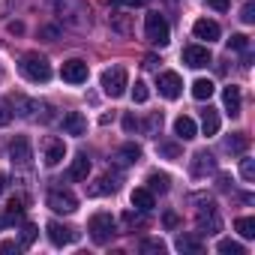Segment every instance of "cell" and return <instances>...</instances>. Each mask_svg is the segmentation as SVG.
Returning <instances> with one entry per match:
<instances>
[{
    "mask_svg": "<svg viewBox=\"0 0 255 255\" xmlns=\"http://www.w3.org/2000/svg\"><path fill=\"white\" fill-rule=\"evenodd\" d=\"M144 36H147V42H150V45H156V48H165V45L171 42V27H168L165 15H159V12H150V15L144 18Z\"/></svg>",
    "mask_w": 255,
    "mask_h": 255,
    "instance_id": "cell-1",
    "label": "cell"
},
{
    "mask_svg": "<svg viewBox=\"0 0 255 255\" xmlns=\"http://www.w3.org/2000/svg\"><path fill=\"white\" fill-rule=\"evenodd\" d=\"M18 69H21L24 78L36 81V84H45V81L51 78V63H48L42 54H24L21 63H18Z\"/></svg>",
    "mask_w": 255,
    "mask_h": 255,
    "instance_id": "cell-2",
    "label": "cell"
},
{
    "mask_svg": "<svg viewBox=\"0 0 255 255\" xmlns=\"http://www.w3.org/2000/svg\"><path fill=\"white\" fill-rule=\"evenodd\" d=\"M57 12H60V21H66L69 27H87L90 24V12L84 3H78V0H57Z\"/></svg>",
    "mask_w": 255,
    "mask_h": 255,
    "instance_id": "cell-3",
    "label": "cell"
},
{
    "mask_svg": "<svg viewBox=\"0 0 255 255\" xmlns=\"http://www.w3.org/2000/svg\"><path fill=\"white\" fill-rule=\"evenodd\" d=\"M195 201H198V231L201 234H216L222 228V219H219L216 204L210 198H204V195H198Z\"/></svg>",
    "mask_w": 255,
    "mask_h": 255,
    "instance_id": "cell-4",
    "label": "cell"
},
{
    "mask_svg": "<svg viewBox=\"0 0 255 255\" xmlns=\"http://www.w3.org/2000/svg\"><path fill=\"white\" fill-rule=\"evenodd\" d=\"M87 231H90V237H93V243H108L114 234H117V222H114V216L111 213H93L90 216V222H87Z\"/></svg>",
    "mask_w": 255,
    "mask_h": 255,
    "instance_id": "cell-5",
    "label": "cell"
},
{
    "mask_svg": "<svg viewBox=\"0 0 255 255\" xmlns=\"http://www.w3.org/2000/svg\"><path fill=\"white\" fill-rule=\"evenodd\" d=\"M126 87H129V75H126L123 66H111V69L102 72V90H105V96L117 99V96L126 93Z\"/></svg>",
    "mask_w": 255,
    "mask_h": 255,
    "instance_id": "cell-6",
    "label": "cell"
},
{
    "mask_svg": "<svg viewBox=\"0 0 255 255\" xmlns=\"http://www.w3.org/2000/svg\"><path fill=\"white\" fill-rule=\"evenodd\" d=\"M45 204L54 210V213H75L78 210V198L69 192V189H51Z\"/></svg>",
    "mask_w": 255,
    "mask_h": 255,
    "instance_id": "cell-7",
    "label": "cell"
},
{
    "mask_svg": "<svg viewBox=\"0 0 255 255\" xmlns=\"http://www.w3.org/2000/svg\"><path fill=\"white\" fill-rule=\"evenodd\" d=\"M45 231H48V240H51L54 246H69V243L78 240V231L69 228V225H63V222H48Z\"/></svg>",
    "mask_w": 255,
    "mask_h": 255,
    "instance_id": "cell-8",
    "label": "cell"
},
{
    "mask_svg": "<svg viewBox=\"0 0 255 255\" xmlns=\"http://www.w3.org/2000/svg\"><path fill=\"white\" fill-rule=\"evenodd\" d=\"M60 75H63V81H69V84H84V81H87V75H90V69H87V63H84V60L72 57V60H66V63H63Z\"/></svg>",
    "mask_w": 255,
    "mask_h": 255,
    "instance_id": "cell-9",
    "label": "cell"
},
{
    "mask_svg": "<svg viewBox=\"0 0 255 255\" xmlns=\"http://www.w3.org/2000/svg\"><path fill=\"white\" fill-rule=\"evenodd\" d=\"M9 159H12V165H18V168H27V165H30L33 150H30V141H27L24 135H18V138L9 144Z\"/></svg>",
    "mask_w": 255,
    "mask_h": 255,
    "instance_id": "cell-10",
    "label": "cell"
},
{
    "mask_svg": "<svg viewBox=\"0 0 255 255\" xmlns=\"http://www.w3.org/2000/svg\"><path fill=\"white\" fill-rule=\"evenodd\" d=\"M156 87H159V93H162L165 99H177V96L183 93V81H180L177 72H162V75L156 78Z\"/></svg>",
    "mask_w": 255,
    "mask_h": 255,
    "instance_id": "cell-11",
    "label": "cell"
},
{
    "mask_svg": "<svg viewBox=\"0 0 255 255\" xmlns=\"http://www.w3.org/2000/svg\"><path fill=\"white\" fill-rule=\"evenodd\" d=\"M210 60H213V57H210L207 45H186V48H183V63L192 66V69H204Z\"/></svg>",
    "mask_w": 255,
    "mask_h": 255,
    "instance_id": "cell-12",
    "label": "cell"
},
{
    "mask_svg": "<svg viewBox=\"0 0 255 255\" xmlns=\"http://www.w3.org/2000/svg\"><path fill=\"white\" fill-rule=\"evenodd\" d=\"M63 156H66V144H63L60 138L48 135V138H45V153H42L45 165H48V168H54V165H60V162H63Z\"/></svg>",
    "mask_w": 255,
    "mask_h": 255,
    "instance_id": "cell-13",
    "label": "cell"
},
{
    "mask_svg": "<svg viewBox=\"0 0 255 255\" xmlns=\"http://www.w3.org/2000/svg\"><path fill=\"white\" fill-rule=\"evenodd\" d=\"M189 171H192V177H204V174L216 171V159H213V153L198 150V153L192 156V162H189Z\"/></svg>",
    "mask_w": 255,
    "mask_h": 255,
    "instance_id": "cell-14",
    "label": "cell"
},
{
    "mask_svg": "<svg viewBox=\"0 0 255 255\" xmlns=\"http://www.w3.org/2000/svg\"><path fill=\"white\" fill-rule=\"evenodd\" d=\"M63 132L66 135H84L87 132V117L81 111H69L63 117Z\"/></svg>",
    "mask_w": 255,
    "mask_h": 255,
    "instance_id": "cell-15",
    "label": "cell"
},
{
    "mask_svg": "<svg viewBox=\"0 0 255 255\" xmlns=\"http://www.w3.org/2000/svg\"><path fill=\"white\" fill-rule=\"evenodd\" d=\"M192 33H195V39L216 42L222 30H219V24H216V21H210V18H198V21H195V27H192Z\"/></svg>",
    "mask_w": 255,
    "mask_h": 255,
    "instance_id": "cell-16",
    "label": "cell"
},
{
    "mask_svg": "<svg viewBox=\"0 0 255 255\" xmlns=\"http://www.w3.org/2000/svg\"><path fill=\"white\" fill-rule=\"evenodd\" d=\"M222 105H225V111H228L231 117H240V108H243V99H240V87L228 84V87L222 90Z\"/></svg>",
    "mask_w": 255,
    "mask_h": 255,
    "instance_id": "cell-17",
    "label": "cell"
},
{
    "mask_svg": "<svg viewBox=\"0 0 255 255\" xmlns=\"http://www.w3.org/2000/svg\"><path fill=\"white\" fill-rule=\"evenodd\" d=\"M177 249L183 255H201L204 252V240H201V234H180L177 237Z\"/></svg>",
    "mask_w": 255,
    "mask_h": 255,
    "instance_id": "cell-18",
    "label": "cell"
},
{
    "mask_svg": "<svg viewBox=\"0 0 255 255\" xmlns=\"http://www.w3.org/2000/svg\"><path fill=\"white\" fill-rule=\"evenodd\" d=\"M9 102L15 105V111H18L21 117H36V111L45 108L39 99H24V96H9Z\"/></svg>",
    "mask_w": 255,
    "mask_h": 255,
    "instance_id": "cell-19",
    "label": "cell"
},
{
    "mask_svg": "<svg viewBox=\"0 0 255 255\" xmlns=\"http://www.w3.org/2000/svg\"><path fill=\"white\" fill-rule=\"evenodd\" d=\"M195 132H198V129H195V120H192V117H183V114H180V117L174 120V135H177L180 141H192Z\"/></svg>",
    "mask_w": 255,
    "mask_h": 255,
    "instance_id": "cell-20",
    "label": "cell"
},
{
    "mask_svg": "<svg viewBox=\"0 0 255 255\" xmlns=\"http://www.w3.org/2000/svg\"><path fill=\"white\" fill-rule=\"evenodd\" d=\"M153 204H156V201H153V192H150L147 186H144V189H132V207H135L138 213H150Z\"/></svg>",
    "mask_w": 255,
    "mask_h": 255,
    "instance_id": "cell-21",
    "label": "cell"
},
{
    "mask_svg": "<svg viewBox=\"0 0 255 255\" xmlns=\"http://www.w3.org/2000/svg\"><path fill=\"white\" fill-rule=\"evenodd\" d=\"M87 174H90V159L84 153H78L69 165V180H87Z\"/></svg>",
    "mask_w": 255,
    "mask_h": 255,
    "instance_id": "cell-22",
    "label": "cell"
},
{
    "mask_svg": "<svg viewBox=\"0 0 255 255\" xmlns=\"http://www.w3.org/2000/svg\"><path fill=\"white\" fill-rule=\"evenodd\" d=\"M201 129H204L207 138L219 132V114H216V108H207V111L201 114Z\"/></svg>",
    "mask_w": 255,
    "mask_h": 255,
    "instance_id": "cell-23",
    "label": "cell"
},
{
    "mask_svg": "<svg viewBox=\"0 0 255 255\" xmlns=\"http://www.w3.org/2000/svg\"><path fill=\"white\" fill-rule=\"evenodd\" d=\"M246 147H249V135L246 132H234V135L225 138V150L228 153H246Z\"/></svg>",
    "mask_w": 255,
    "mask_h": 255,
    "instance_id": "cell-24",
    "label": "cell"
},
{
    "mask_svg": "<svg viewBox=\"0 0 255 255\" xmlns=\"http://www.w3.org/2000/svg\"><path fill=\"white\" fill-rule=\"evenodd\" d=\"M168 186H171L168 174H159V171H150V174H147V189H150V192L165 195V192H168Z\"/></svg>",
    "mask_w": 255,
    "mask_h": 255,
    "instance_id": "cell-25",
    "label": "cell"
},
{
    "mask_svg": "<svg viewBox=\"0 0 255 255\" xmlns=\"http://www.w3.org/2000/svg\"><path fill=\"white\" fill-rule=\"evenodd\" d=\"M117 159H120L123 165H132V162H138V159H141V147H138V144H132V141H129V144H123V147L117 150Z\"/></svg>",
    "mask_w": 255,
    "mask_h": 255,
    "instance_id": "cell-26",
    "label": "cell"
},
{
    "mask_svg": "<svg viewBox=\"0 0 255 255\" xmlns=\"http://www.w3.org/2000/svg\"><path fill=\"white\" fill-rule=\"evenodd\" d=\"M192 96L201 99V102L210 99V96H213V81H210V78H198V81L192 84Z\"/></svg>",
    "mask_w": 255,
    "mask_h": 255,
    "instance_id": "cell-27",
    "label": "cell"
},
{
    "mask_svg": "<svg viewBox=\"0 0 255 255\" xmlns=\"http://www.w3.org/2000/svg\"><path fill=\"white\" fill-rule=\"evenodd\" d=\"M234 228H237L240 237H246V240L255 237V219H252V216H237V219H234Z\"/></svg>",
    "mask_w": 255,
    "mask_h": 255,
    "instance_id": "cell-28",
    "label": "cell"
},
{
    "mask_svg": "<svg viewBox=\"0 0 255 255\" xmlns=\"http://www.w3.org/2000/svg\"><path fill=\"white\" fill-rule=\"evenodd\" d=\"M144 132H147L150 138H156V135L162 132V111H153V114L144 120Z\"/></svg>",
    "mask_w": 255,
    "mask_h": 255,
    "instance_id": "cell-29",
    "label": "cell"
},
{
    "mask_svg": "<svg viewBox=\"0 0 255 255\" xmlns=\"http://www.w3.org/2000/svg\"><path fill=\"white\" fill-rule=\"evenodd\" d=\"M6 213L12 216V222H21V216H24V198H21V195H15V198L6 204Z\"/></svg>",
    "mask_w": 255,
    "mask_h": 255,
    "instance_id": "cell-30",
    "label": "cell"
},
{
    "mask_svg": "<svg viewBox=\"0 0 255 255\" xmlns=\"http://www.w3.org/2000/svg\"><path fill=\"white\" fill-rule=\"evenodd\" d=\"M138 252H144V255H162L165 252V243L162 240H141L138 243Z\"/></svg>",
    "mask_w": 255,
    "mask_h": 255,
    "instance_id": "cell-31",
    "label": "cell"
},
{
    "mask_svg": "<svg viewBox=\"0 0 255 255\" xmlns=\"http://www.w3.org/2000/svg\"><path fill=\"white\" fill-rule=\"evenodd\" d=\"M114 189H117V183H114V180L99 177V180H96V186H90L87 192H90V195H105V192H114Z\"/></svg>",
    "mask_w": 255,
    "mask_h": 255,
    "instance_id": "cell-32",
    "label": "cell"
},
{
    "mask_svg": "<svg viewBox=\"0 0 255 255\" xmlns=\"http://www.w3.org/2000/svg\"><path fill=\"white\" fill-rule=\"evenodd\" d=\"M222 255H246V249L237 243V240H219V246H216Z\"/></svg>",
    "mask_w": 255,
    "mask_h": 255,
    "instance_id": "cell-33",
    "label": "cell"
},
{
    "mask_svg": "<svg viewBox=\"0 0 255 255\" xmlns=\"http://www.w3.org/2000/svg\"><path fill=\"white\" fill-rule=\"evenodd\" d=\"M111 27H114L117 33H123V36H129V15H123V12L111 15Z\"/></svg>",
    "mask_w": 255,
    "mask_h": 255,
    "instance_id": "cell-34",
    "label": "cell"
},
{
    "mask_svg": "<svg viewBox=\"0 0 255 255\" xmlns=\"http://www.w3.org/2000/svg\"><path fill=\"white\" fill-rule=\"evenodd\" d=\"M240 174H243L246 183H252V180H255V159L243 156V159H240Z\"/></svg>",
    "mask_w": 255,
    "mask_h": 255,
    "instance_id": "cell-35",
    "label": "cell"
},
{
    "mask_svg": "<svg viewBox=\"0 0 255 255\" xmlns=\"http://www.w3.org/2000/svg\"><path fill=\"white\" fill-rule=\"evenodd\" d=\"M228 48H234V51H249V36H243V33H234V36L228 39Z\"/></svg>",
    "mask_w": 255,
    "mask_h": 255,
    "instance_id": "cell-36",
    "label": "cell"
},
{
    "mask_svg": "<svg viewBox=\"0 0 255 255\" xmlns=\"http://www.w3.org/2000/svg\"><path fill=\"white\" fill-rule=\"evenodd\" d=\"M147 96H150L147 84H144V81H135V87H132V99H135V102H147Z\"/></svg>",
    "mask_w": 255,
    "mask_h": 255,
    "instance_id": "cell-37",
    "label": "cell"
},
{
    "mask_svg": "<svg viewBox=\"0 0 255 255\" xmlns=\"http://www.w3.org/2000/svg\"><path fill=\"white\" fill-rule=\"evenodd\" d=\"M33 240H36V225H30V222H27V225H24V231H21V246H30Z\"/></svg>",
    "mask_w": 255,
    "mask_h": 255,
    "instance_id": "cell-38",
    "label": "cell"
},
{
    "mask_svg": "<svg viewBox=\"0 0 255 255\" xmlns=\"http://www.w3.org/2000/svg\"><path fill=\"white\" fill-rule=\"evenodd\" d=\"M123 129H126V132H135V129H138V120H135L132 111H126V114H123Z\"/></svg>",
    "mask_w": 255,
    "mask_h": 255,
    "instance_id": "cell-39",
    "label": "cell"
},
{
    "mask_svg": "<svg viewBox=\"0 0 255 255\" xmlns=\"http://www.w3.org/2000/svg\"><path fill=\"white\" fill-rule=\"evenodd\" d=\"M240 21H246V24H252L255 21V3L249 0V3L243 6V12H240Z\"/></svg>",
    "mask_w": 255,
    "mask_h": 255,
    "instance_id": "cell-40",
    "label": "cell"
},
{
    "mask_svg": "<svg viewBox=\"0 0 255 255\" xmlns=\"http://www.w3.org/2000/svg\"><path fill=\"white\" fill-rule=\"evenodd\" d=\"M12 120V111H9V102H0V126H6Z\"/></svg>",
    "mask_w": 255,
    "mask_h": 255,
    "instance_id": "cell-41",
    "label": "cell"
},
{
    "mask_svg": "<svg viewBox=\"0 0 255 255\" xmlns=\"http://www.w3.org/2000/svg\"><path fill=\"white\" fill-rule=\"evenodd\" d=\"M159 150H162L168 159H180V147H177V144H162Z\"/></svg>",
    "mask_w": 255,
    "mask_h": 255,
    "instance_id": "cell-42",
    "label": "cell"
},
{
    "mask_svg": "<svg viewBox=\"0 0 255 255\" xmlns=\"http://www.w3.org/2000/svg\"><path fill=\"white\" fill-rule=\"evenodd\" d=\"M207 6H213L216 12H228V6H231V0H207Z\"/></svg>",
    "mask_w": 255,
    "mask_h": 255,
    "instance_id": "cell-43",
    "label": "cell"
},
{
    "mask_svg": "<svg viewBox=\"0 0 255 255\" xmlns=\"http://www.w3.org/2000/svg\"><path fill=\"white\" fill-rule=\"evenodd\" d=\"M162 222H165V228H177V225H180V216H177V213H171V210H168V213H165V216H162Z\"/></svg>",
    "mask_w": 255,
    "mask_h": 255,
    "instance_id": "cell-44",
    "label": "cell"
},
{
    "mask_svg": "<svg viewBox=\"0 0 255 255\" xmlns=\"http://www.w3.org/2000/svg\"><path fill=\"white\" fill-rule=\"evenodd\" d=\"M123 222H126V228H132V225H144V219H141V216H135L132 210L126 213V216H123Z\"/></svg>",
    "mask_w": 255,
    "mask_h": 255,
    "instance_id": "cell-45",
    "label": "cell"
},
{
    "mask_svg": "<svg viewBox=\"0 0 255 255\" xmlns=\"http://www.w3.org/2000/svg\"><path fill=\"white\" fill-rule=\"evenodd\" d=\"M24 246L21 243H12V240H3V243H0V252H21Z\"/></svg>",
    "mask_w": 255,
    "mask_h": 255,
    "instance_id": "cell-46",
    "label": "cell"
},
{
    "mask_svg": "<svg viewBox=\"0 0 255 255\" xmlns=\"http://www.w3.org/2000/svg\"><path fill=\"white\" fill-rule=\"evenodd\" d=\"M114 6H144L147 0H111Z\"/></svg>",
    "mask_w": 255,
    "mask_h": 255,
    "instance_id": "cell-47",
    "label": "cell"
},
{
    "mask_svg": "<svg viewBox=\"0 0 255 255\" xmlns=\"http://www.w3.org/2000/svg\"><path fill=\"white\" fill-rule=\"evenodd\" d=\"M9 33H15V36L24 33V24H21V21H9Z\"/></svg>",
    "mask_w": 255,
    "mask_h": 255,
    "instance_id": "cell-48",
    "label": "cell"
},
{
    "mask_svg": "<svg viewBox=\"0 0 255 255\" xmlns=\"http://www.w3.org/2000/svg\"><path fill=\"white\" fill-rule=\"evenodd\" d=\"M156 63H159V57H153V54L144 57V69H156Z\"/></svg>",
    "mask_w": 255,
    "mask_h": 255,
    "instance_id": "cell-49",
    "label": "cell"
},
{
    "mask_svg": "<svg viewBox=\"0 0 255 255\" xmlns=\"http://www.w3.org/2000/svg\"><path fill=\"white\" fill-rule=\"evenodd\" d=\"M57 33H60V30H57V27H42V36H45V39H54V36H57Z\"/></svg>",
    "mask_w": 255,
    "mask_h": 255,
    "instance_id": "cell-50",
    "label": "cell"
},
{
    "mask_svg": "<svg viewBox=\"0 0 255 255\" xmlns=\"http://www.w3.org/2000/svg\"><path fill=\"white\" fill-rule=\"evenodd\" d=\"M6 225H15L12 216H9V213H0V228H6Z\"/></svg>",
    "mask_w": 255,
    "mask_h": 255,
    "instance_id": "cell-51",
    "label": "cell"
},
{
    "mask_svg": "<svg viewBox=\"0 0 255 255\" xmlns=\"http://www.w3.org/2000/svg\"><path fill=\"white\" fill-rule=\"evenodd\" d=\"M6 9H9V0H0V15H6Z\"/></svg>",
    "mask_w": 255,
    "mask_h": 255,
    "instance_id": "cell-52",
    "label": "cell"
},
{
    "mask_svg": "<svg viewBox=\"0 0 255 255\" xmlns=\"http://www.w3.org/2000/svg\"><path fill=\"white\" fill-rule=\"evenodd\" d=\"M6 183H9V180H6V174H0V195H3V189H6Z\"/></svg>",
    "mask_w": 255,
    "mask_h": 255,
    "instance_id": "cell-53",
    "label": "cell"
}]
</instances>
